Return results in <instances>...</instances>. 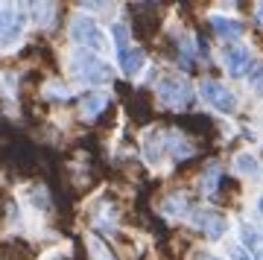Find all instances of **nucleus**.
Listing matches in <instances>:
<instances>
[{
    "label": "nucleus",
    "mask_w": 263,
    "mask_h": 260,
    "mask_svg": "<svg viewBox=\"0 0 263 260\" xmlns=\"http://www.w3.org/2000/svg\"><path fill=\"white\" fill-rule=\"evenodd\" d=\"M70 70H73L76 79H82L88 85H108L114 79L111 65H105L103 59H97L88 50H76L70 56Z\"/></svg>",
    "instance_id": "obj_1"
},
{
    "label": "nucleus",
    "mask_w": 263,
    "mask_h": 260,
    "mask_svg": "<svg viewBox=\"0 0 263 260\" xmlns=\"http://www.w3.org/2000/svg\"><path fill=\"white\" fill-rule=\"evenodd\" d=\"M158 100H161V105H167L173 112H181V108L193 105V88H190L187 79L167 73L158 79Z\"/></svg>",
    "instance_id": "obj_2"
},
{
    "label": "nucleus",
    "mask_w": 263,
    "mask_h": 260,
    "mask_svg": "<svg viewBox=\"0 0 263 260\" xmlns=\"http://www.w3.org/2000/svg\"><path fill=\"white\" fill-rule=\"evenodd\" d=\"M70 41L79 44L82 50H88V53H103L105 47H108L105 32L97 27V21L94 18H85V15L73 18V24H70Z\"/></svg>",
    "instance_id": "obj_3"
},
{
    "label": "nucleus",
    "mask_w": 263,
    "mask_h": 260,
    "mask_svg": "<svg viewBox=\"0 0 263 260\" xmlns=\"http://www.w3.org/2000/svg\"><path fill=\"white\" fill-rule=\"evenodd\" d=\"M199 94H202V100L219 114H231L237 108V97L234 91L228 88V85L216 82V79H205V82L199 85Z\"/></svg>",
    "instance_id": "obj_4"
},
{
    "label": "nucleus",
    "mask_w": 263,
    "mask_h": 260,
    "mask_svg": "<svg viewBox=\"0 0 263 260\" xmlns=\"http://www.w3.org/2000/svg\"><path fill=\"white\" fill-rule=\"evenodd\" d=\"M222 62H226V70L231 79H240V76H249L254 70V59L252 50L246 44H226V53H222Z\"/></svg>",
    "instance_id": "obj_5"
},
{
    "label": "nucleus",
    "mask_w": 263,
    "mask_h": 260,
    "mask_svg": "<svg viewBox=\"0 0 263 260\" xmlns=\"http://www.w3.org/2000/svg\"><path fill=\"white\" fill-rule=\"evenodd\" d=\"M24 32V15L12 6H0V50L12 47Z\"/></svg>",
    "instance_id": "obj_6"
},
{
    "label": "nucleus",
    "mask_w": 263,
    "mask_h": 260,
    "mask_svg": "<svg viewBox=\"0 0 263 260\" xmlns=\"http://www.w3.org/2000/svg\"><path fill=\"white\" fill-rule=\"evenodd\" d=\"M193 222L205 231L208 240H222L228 234V219L222 214H216V211H211V208H202V211H196V216H193Z\"/></svg>",
    "instance_id": "obj_7"
},
{
    "label": "nucleus",
    "mask_w": 263,
    "mask_h": 260,
    "mask_svg": "<svg viewBox=\"0 0 263 260\" xmlns=\"http://www.w3.org/2000/svg\"><path fill=\"white\" fill-rule=\"evenodd\" d=\"M211 27L216 29V35L226 38L228 44H237L246 35V27L237 18H226V15H211Z\"/></svg>",
    "instance_id": "obj_8"
},
{
    "label": "nucleus",
    "mask_w": 263,
    "mask_h": 260,
    "mask_svg": "<svg viewBox=\"0 0 263 260\" xmlns=\"http://www.w3.org/2000/svg\"><path fill=\"white\" fill-rule=\"evenodd\" d=\"M234 170L243 178H252L254 184H263V164H260L257 155H252V152H240L234 158Z\"/></svg>",
    "instance_id": "obj_9"
},
{
    "label": "nucleus",
    "mask_w": 263,
    "mask_h": 260,
    "mask_svg": "<svg viewBox=\"0 0 263 260\" xmlns=\"http://www.w3.org/2000/svg\"><path fill=\"white\" fill-rule=\"evenodd\" d=\"M120 65H123V73L129 76V79H135L143 70V65H146V53H143L141 47H129L126 53H120Z\"/></svg>",
    "instance_id": "obj_10"
},
{
    "label": "nucleus",
    "mask_w": 263,
    "mask_h": 260,
    "mask_svg": "<svg viewBox=\"0 0 263 260\" xmlns=\"http://www.w3.org/2000/svg\"><path fill=\"white\" fill-rule=\"evenodd\" d=\"M240 246H243L249 254H252V260H263V234L254 231V228H249V225H243L240 228Z\"/></svg>",
    "instance_id": "obj_11"
},
{
    "label": "nucleus",
    "mask_w": 263,
    "mask_h": 260,
    "mask_svg": "<svg viewBox=\"0 0 263 260\" xmlns=\"http://www.w3.org/2000/svg\"><path fill=\"white\" fill-rule=\"evenodd\" d=\"M105 105H108V94H103V91H88V97L82 100V114L88 117V120H97V117L103 114Z\"/></svg>",
    "instance_id": "obj_12"
},
{
    "label": "nucleus",
    "mask_w": 263,
    "mask_h": 260,
    "mask_svg": "<svg viewBox=\"0 0 263 260\" xmlns=\"http://www.w3.org/2000/svg\"><path fill=\"white\" fill-rule=\"evenodd\" d=\"M167 216H181V214H187V196L184 193H176V196H170L167 202H164V208H161Z\"/></svg>",
    "instance_id": "obj_13"
},
{
    "label": "nucleus",
    "mask_w": 263,
    "mask_h": 260,
    "mask_svg": "<svg viewBox=\"0 0 263 260\" xmlns=\"http://www.w3.org/2000/svg\"><path fill=\"white\" fill-rule=\"evenodd\" d=\"M88 246H91V257H94V260H117L111 251H108V246H105L97 234H91V237H88Z\"/></svg>",
    "instance_id": "obj_14"
},
{
    "label": "nucleus",
    "mask_w": 263,
    "mask_h": 260,
    "mask_svg": "<svg viewBox=\"0 0 263 260\" xmlns=\"http://www.w3.org/2000/svg\"><path fill=\"white\" fill-rule=\"evenodd\" d=\"M111 41H114V47H117V53H126V50H129V27H126V24H114Z\"/></svg>",
    "instance_id": "obj_15"
},
{
    "label": "nucleus",
    "mask_w": 263,
    "mask_h": 260,
    "mask_svg": "<svg viewBox=\"0 0 263 260\" xmlns=\"http://www.w3.org/2000/svg\"><path fill=\"white\" fill-rule=\"evenodd\" d=\"M161 155H164V140H155V132H149V138H146V161L149 164H158Z\"/></svg>",
    "instance_id": "obj_16"
},
{
    "label": "nucleus",
    "mask_w": 263,
    "mask_h": 260,
    "mask_svg": "<svg viewBox=\"0 0 263 260\" xmlns=\"http://www.w3.org/2000/svg\"><path fill=\"white\" fill-rule=\"evenodd\" d=\"M219 176H222V170L216 167H208V176H205V181H202V190H205V196H214L216 190H219Z\"/></svg>",
    "instance_id": "obj_17"
},
{
    "label": "nucleus",
    "mask_w": 263,
    "mask_h": 260,
    "mask_svg": "<svg viewBox=\"0 0 263 260\" xmlns=\"http://www.w3.org/2000/svg\"><path fill=\"white\" fill-rule=\"evenodd\" d=\"M249 82H252V88L257 94H263V67H254L252 73H249Z\"/></svg>",
    "instance_id": "obj_18"
},
{
    "label": "nucleus",
    "mask_w": 263,
    "mask_h": 260,
    "mask_svg": "<svg viewBox=\"0 0 263 260\" xmlns=\"http://www.w3.org/2000/svg\"><path fill=\"white\" fill-rule=\"evenodd\" d=\"M228 257H231V260H252V254H249L240 243H234V246L228 249Z\"/></svg>",
    "instance_id": "obj_19"
},
{
    "label": "nucleus",
    "mask_w": 263,
    "mask_h": 260,
    "mask_svg": "<svg viewBox=\"0 0 263 260\" xmlns=\"http://www.w3.org/2000/svg\"><path fill=\"white\" fill-rule=\"evenodd\" d=\"M254 18H257V24L263 27V3H257V6H254Z\"/></svg>",
    "instance_id": "obj_20"
},
{
    "label": "nucleus",
    "mask_w": 263,
    "mask_h": 260,
    "mask_svg": "<svg viewBox=\"0 0 263 260\" xmlns=\"http://www.w3.org/2000/svg\"><path fill=\"white\" fill-rule=\"evenodd\" d=\"M257 216H260V219H263V196H260V199H257Z\"/></svg>",
    "instance_id": "obj_21"
},
{
    "label": "nucleus",
    "mask_w": 263,
    "mask_h": 260,
    "mask_svg": "<svg viewBox=\"0 0 263 260\" xmlns=\"http://www.w3.org/2000/svg\"><path fill=\"white\" fill-rule=\"evenodd\" d=\"M202 260H222V257H214V254H205Z\"/></svg>",
    "instance_id": "obj_22"
}]
</instances>
